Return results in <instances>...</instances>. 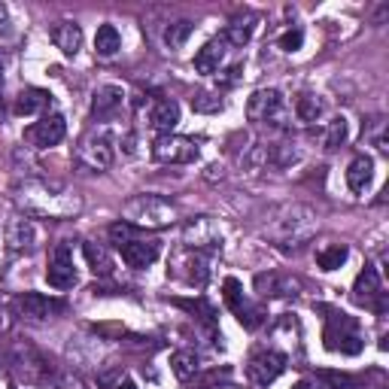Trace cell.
Wrapping results in <instances>:
<instances>
[{
	"instance_id": "6da1fadb",
	"label": "cell",
	"mask_w": 389,
	"mask_h": 389,
	"mask_svg": "<svg viewBox=\"0 0 389 389\" xmlns=\"http://www.w3.org/2000/svg\"><path fill=\"white\" fill-rule=\"evenodd\" d=\"M16 201L28 216H46V219H61V216H73L82 210L80 194L40 180H28L16 186Z\"/></svg>"
},
{
	"instance_id": "7a4b0ae2",
	"label": "cell",
	"mask_w": 389,
	"mask_h": 389,
	"mask_svg": "<svg viewBox=\"0 0 389 389\" xmlns=\"http://www.w3.org/2000/svg\"><path fill=\"white\" fill-rule=\"evenodd\" d=\"M122 216L134 229H165V225L177 222V207L158 194H137L125 204Z\"/></svg>"
},
{
	"instance_id": "3957f363",
	"label": "cell",
	"mask_w": 389,
	"mask_h": 389,
	"mask_svg": "<svg viewBox=\"0 0 389 389\" xmlns=\"http://www.w3.org/2000/svg\"><path fill=\"white\" fill-rule=\"evenodd\" d=\"M246 119L256 125H268V128H286L289 122V110L286 101L277 89H258L250 94L246 101Z\"/></svg>"
},
{
	"instance_id": "277c9868",
	"label": "cell",
	"mask_w": 389,
	"mask_h": 389,
	"mask_svg": "<svg viewBox=\"0 0 389 389\" xmlns=\"http://www.w3.org/2000/svg\"><path fill=\"white\" fill-rule=\"evenodd\" d=\"M322 341H326V350L341 353V356H359L365 347L359 329H356V322L347 317V313H334V317H329Z\"/></svg>"
},
{
	"instance_id": "5b68a950",
	"label": "cell",
	"mask_w": 389,
	"mask_h": 389,
	"mask_svg": "<svg viewBox=\"0 0 389 389\" xmlns=\"http://www.w3.org/2000/svg\"><path fill=\"white\" fill-rule=\"evenodd\" d=\"M153 158L161 165H192V161H198V143L189 137L161 134L153 143Z\"/></svg>"
},
{
	"instance_id": "8992f818",
	"label": "cell",
	"mask_w": 389,
	"mask_h": 389,
	"mask_svg": "<svg viewBox=\"0 0 389 389\" xmlns=\"http://www.w3.org/2000/svg\"><path fill=\"white\" fill-rule=\"evenodd\" d=\"M286 371V356L283 353H277V350H262V353H256L250 365H246V374H250V380L256 386H271L280 374Z\"/></svg>"
},
{
	"instance_id": "52a82bcc",
	"label": "cell",
	"mask_w": 389,
	"mask_h": 389,
	"mask_svg": "<svg viewBox=\"0 0 389 389\" xmlns=\"http://www.w3.org/2000/svg\"><path fill=\"white\" fill-rule=\"evenodd\" d=\"M77 161L89 170H106L113 165V143L104 134H89L80 140L77 146Z\"/></svg>"
},
{
	"instance_id": "ba28073f",
	"label": "cell",
	"mask_w": 389,
	"mask_h": 389,
	"mask_svg": "<svg viewBox=\"0 0 389 389\" xmlns=\"http://www.w3.org/2000/svg\"><path fill=\"white\" fill-rule=\"evenodd\" d=\"M46 283L52 289H73L77 286V268H73L70 243H58L52 253V262L46 268Z\"/></svg>"
},
{
	"instance_id": "9c48e42d",
	"label": "cell",
	"mask_w": 389,
	"mask_h": 389,
	"mask_svg": "<svg viewBox=\"0 0 389 389\" xmlns=\"http://www.w3.org/2000/svg\"><path fill=\"white\" fill-rule=\"evenodd\" d=\"M182 241H186V246H192L194 253L216 250V246L222 243V231L216 229V222L210 219V216H198V219L186 222V229H182Z\"/></svg>"
},
{
	"instance_id": "30bf717a",
	"label": "cell",
	"mask_w": 389,
	"mask_h": 389,
	"mask_svg": "<svg viewBox=\"0 0 389 389\" xmlns=\"http://www.w3.org/2000/svg\"><path fill=\"white\" fill-rule=\"evenodd\" d=\"M13 365H16V374L25 383H46L49 374H52V365L31 347H18L13 353Z\"/></svg>"
},
{
	"instance_id": "8fae6325",
	"label": "cell",
	"mask_w": 389,
	"mask_h": 389,
	"mask_svg": "<svg viewBox=\"0 0 389 389\" xmlns=\"http://www.w3.org/2000/svg\"><path fill=\"white\" fill-rule=\"evenodd\" d=\"M317 229V216H313L310 207H289L283 213V219H280V234L286 237V241H307Z\"/></svg>"
},
{
	"instance_id": "7c38bea8",
	"label": "cell",
	"mask_w": 389,
	"mask_h": 389,
	"mask_svg": "<svg viewBox=\"0 0 389 389\" xmlns=\"http://www.w3.org/2000/svg\"><path fill=\"white\" fill-rule=\"evenodd\" d=\"M64 134H67V122H64V116L52 113V116H43L34 128H28V140L34 146H58Z\"/></svg>"
},
{
	"instance_id": "4fadbf2b",
	"label": "cell",
	"mask_w": 389,
	"mask_h": 389,
	"mask_svg": "<svg viewBox=\"0 0 389 389\" xmlns=\"http://www.w3.org/2000/svg\"><path fill=\"white\" fill-rule=\"evenodd\" d=\"M122 101H125V92L119 89V85H101V89H94V94H92V119L104 122V119L116 116Z\"/></svg>"
},
{
	"instance_id": "5bb4252c",
	"label": "cell",
	"mask_w": 389,
	"mask_h": 389,
	"mask_svg": "<svg viewBox=\"0 0 389 389\" xmlns=\"http://www.w3.org/2000/svg\"><path fill=\"white\" fill-rule=\"evenodd\" d=\"M4 237H6V246L13 253H25L37 243V229L31 219H25V216H16V219H9Z\"/></svg>"
},
{
	"instance_id": "9a60e30c",
	"label": "cell",
	"mask_w": 389,
	"mask_h": 389,
	"mask_svg": "<svg viewBox=\"0 0 389 389\" xmlns=\"http://www.w3.org/2000/svg\"><path fill=\"white\" fill-rule=\"evenodd\" d=\"M225 52H229V43L222 40V34L219 37H213L210 43H204V46L198 49V55H194V70L198 73H204V77H213L216 70H219V64H222V58H225Z\"/></svg>"
},
{
	"instance_id": "2e32d148",
	"label": "cell",
	"mask_w": 389,
	"mask_h": 389,
	"mask_svg": "<svg viewBox=\"0 0 389 389\" xmlns=\"http://www.w3.org/2000/svg\"><path fill=\"white\" fill-rule=\"evenodd\" d=\"M158 253H161V246H158V241H134L131 243H125L122 246V262L128 265V268H149L158 258Z\"/></svg>"
},
{
	"instance_id": "e0dca14e",
	"label": "cell",
	"mask_w": 389,
	"mask_h": 389,
	"mask_svg": "<svg viewBox=\"0 0 389 389\" xmlns=\"http://www.w3.org/2000/svg\"><path fill=\"white\" fill-rule=\"evenodd\" d=\"M52 43H55L67 58H73L82 46V28L77 21H58V25L52 28Z\"/></svg>"
},
{
	"instance_id": "ac0fdd59",
	"label": "cell",
	"mask_w": 389,
	"mask_h": 389,
	"mask_svg": "<svg viewBox=\"0 0 389 389\" xmlns=\"http://www.w3.org/2000/svg\"><path fill=\"white\" fill-rule=\"evenodd\" d=\"M149 122H153L155 131L170 134L180 125V104L170 101V97H165V101H155L153 110H149Z\"/></svg>"
},
{
	"instance_id": "d6986e66",
	"label": "cell",
	"mask_w": 389,
	"mask_h": 389,
	"mask_svg": "<svg viewBox=\"0 0 389 389\" xmlns=\"http://www.w3.org/2000/svg\"><path fill=\"white\" fill-rule=\"evenodd\" d=\"M353 295L356 301H362V305H371L374 298H383V289H380V271H377L374 265H365V271L356 277L353 283Z\"/></svg>"
},
{
	"instance_id": "ffe728a7",
	"label": "cell",
	"mask_w": 389,
	"mask_h": 389,
	"mask_svg": "<svg viewBox=\"0 0 389 389\" xmlns=\"http://www.w3.org/2000/svg\"><path fill=\"white\" fill-rule=\"evenodd\" d=\"M55 307H58L55 301H49L46 295H40V292H25V295L16 298V310L28 319H46Z\"/></svg>"
},
{
	"instance_id": "44dd1931",
	"label": "cell",
	"mask_w": 389,
	"mask_h": 389,
	"mask_svg": "<svg viewBox=\"0 0 389 389\" xmlns=\"http://www.w3.org/2000/svg\"><path fill=\"white\" fill-rule=\"evenodd\" d=\"M371 180H374V161H371V155H356L350 161V168H347V186H350V192L362 194L365 189L371 186Z\"/></svg>"
},
{
	"instance_id": "7402d4cb",
	"label": "cell",
	"mask_w": 389,
	"mask_h": 389,
	"mask_svg": "<svg viewBox=\"0 0 389 389\" xmlns=\"http://www.w3.org/2000/svg\"><path fill=\"white\" fill-rule=\"evenodd\" d=\"M46 106H52V94L46 89H25L16 97L13 113L16 116H34L40 110H46Z\"/></svg>"
},
{
	"instance_id": "603a6c76",
	"label": "cell",
	"mask_w": 389,
	"mask_h": 389,
	"mask_svg": "<svg viewBox=\"0 0 389 389\" xmlns=\"http://www.w3.org/2000/svg\"><path fill=\"white\" fill-rule=\"evenodd\" d=\"M122 49V34L116 31V25H101L94 34V52L101 58H113Z\"/></svg>"
},
{
	"instance_id": "cb8c5ba5",
	"label": "cell",
	"mask_w": 389,
	"mask_h": 389,
	"mask_svg": "<svg viewBox=\"0 0 389 389\" xmlns=\"http://www.w3.org/2000/svg\"><path fill=\"white\" fill-rule=\"evenodd\" d=\"M256 289L262 295H295V280L280 277V274H258Z\"/></svg>"
},
{
	"instance_id": "d4e9b609",
	"label": "cell",
	"mask_w": 389,
	"mask_h": 389,
	"mask_svg": "<svg viewBox=\"0 0 389 389\" xmlns=\"http://www.w3.org/2000/svg\"><path fill=\"white\" fill-rule=\"evenodd\" d=\"M82 253H85V262H89V268L94 274H101V277L113 274V258H110V253H106V246L89 241V243H82Z\"/></svg>"
},
{
	"instance_id": "484cf974",
	"label": "cell",
	"mask_w": 389,
	"mask_h": 389,
	"mask_svg": "<svg viewBox=\"0 0 389 389\" xmlns=\"http://www.w3.org/2000/svg\"><path fill=\"white\" fill-rule=\"evenodd\" d=\"M253 28H256V18L253 16L246 18V21H231V25L222 31V40L229 43V46H246L250 37H253Z\"/></svg>"
},
{
	"instance_id": "4316f807",
	"label": "cell",
	"mask_w": 389,
	"mask_h": 389,
	"mask_svg": "<svg viewBox=\"0 0 389 389\" xmlns=\"http://www.w3.org/2000/svg\"><path fill=\"white\" fill-rule=\"evenodd\" d=\"M170 368H174V374L180 380H192V377L198 374V356L189 353V350H177L170 356Z\"/></svg>"
},
{
	"instance_id": "83f0119b",
	"label": "cell",
	"mask_w": 389,
	"mask_h": 389,
	"mask_svg": "<svg viewBox=\"0 0 389 389\" xmlns=\"http://www.w3.org/2000/svg\"><path fill=\"white\" fill-rule=\"evenodd\" d=\"M347 134H350L347 119H344V116L332 119V122L326 125V131H322V146H326V149H338V146L347 143Z\"/></svg>"
},
{
	"instance_id": "f1b7e54d",
	"label": "cell",
	"mask_w": 389,
	"mask_h": 389,
	"mask_svg": "<svg viewBox=\"0 0 389 389\" xmlns=\"http://www.w3.org/2000/svg\"><path fill=\"white\" fill-rule=\"evenodd\" d=\"M322 113H326V104H322L317 94H301L295 101V116L301 122H317Z\"/></svg>"
},
{
	"instance_id": "f546056e",
	"label": "cell",
	"mask_w": 389,
	"mask_h": 389,
	"mask_svg": "<svg viewBox=\"0 0 389 389\" xmlns=\"http://www.w3.org/2000/svg\"><path fill=\"white\" fill-rule=\"evenodd\" d=\"M192 31H194V25H192V21H186V18L174 21V25H168L165 28V46L168 49H182V46H186V40L192 37Z\"/></svg>"
},
{
	"instance_id": "4dcf8cb0",
	"label": "cell",
	"mask_w": 389,
	"mask_h": 389,
	"mask_svg": "<svg viewBox=\"0 0 389 389\" xmlns=\"http://www.w3.org/2000/svg\"><path fill=\"white\" fill-rule=\"evenodd\" d=\"M347 246H329V250H322L317 256V265L322 268V271H338V268L347 262Z\"/></svg>"
},
{
	"instance_id": "1f68e13d",
	"label": "cell",
	"mask_w": 389,
	"mask_h": 389,
	"mask_svg": "<svg viewBox=\"0 0 389 389\" xmlns=\"http://www.w3.org/2000/svg\"><path fill=\"white\" fill-rule=\"evenodd\" d=\"M222 298H225V305H229L234 313L241 310L246 301H243V286H241V280H234V277H229L222 283Z\"/></svg>"
},
{
	"instance_id": "d6a6232c",
	"label": "cell",
	"mask_w": 389,
	"mask_h": 389,
	"mask_svg": "<svg viewBox=\"0 0 389 389\" xmlns=\"http://www.w3.org/2000/svg\"><path fill=\"white\" fill-rule=\"evenodd\" d=\"M189 274H186V280L189 283H194V286H204L207 283V277H210V271H207V258H204L201 253H194L192 258H189Z\"/></svg>"
},
{
	"instance_id": "836d02e7",
	"label": "cell",
	"mask_w": 389,
	"mask_h": 389,
	"mask_svg": "<svg viewBox=\"0 0 389 389\" xmlns=\"http://www.w3.org/2000/svg\"><path fill=\"white\" fill-rule=\"evenodd\" d=\"M192 110L194 113H219L222 110V97L210 92H198L192 97Z\"/></svg>"
},
{
	"instance_id": "e575fe53",
	"label": "cell",
	"mask_w": 389,
	"mask_h": 389,
	"mask_svg": "<svg viewBox=\"0 0 389 389\" xmlns=\"http://www.w3.org/2000/svg\"><path fill=\"white\" fill-rule=\"evenodd\" d=\"M106 234H110V241L119 246V250H122L125 243H131V241H134V225H128L125 219H119V222L110 225V231H106Z\"/></svg>"
},
{
	"instance_id": "d590c367",
	"label": "cell",
	"mask_w": 389,
	"mask_h": 389,
	"mask_svg": "<svg viewBox=\"0 0 389 389\" xmlns=\"http://www.w3.org/2000/svg\"><path fill=\"white\" fill-rule=\"evenodd\" d=\"M237 319H241V326L243 329H258L265 322V307H241L237 310Z\"/></svg>"
},
{
	"instance_id": "8d00e7d4",
	"label": "cell",
	"mask_w": 389,
	"mask_h": 389,
	"mask_svg": "<svg viewBox=\"0 0 389 389\" xmlns=\"http://www.w3.org/2000/svg\"><path fill=\"white\" fill-rule=\"evenodd\" d=\"M301 43H305V34H301V28H292V31H286V34L280 37V49H283V52H298Z\"/></svg>"
},
{
	"instance_id": "74e56055",
	"label": "cell",
	"mask_w": 389,
	"mask_h": 389,
	"mask_svg": "<svg viewBox=\"0 0 389 389\" xmlns=\"http://www.w3.org/2000/svg\"><path fill=\"white\" fill-rule=\"evenodd\" d=\"M319 380H326L329 389H350V386H353V380H350L347 374H334V371H322Z\"/></svg>"
},
{
	"instance_id": "f35d334b",
	"label": "cell",
	"mask_w": 389,
	"mask_h": 389,
	"mask_svg": "<svg viewBox=\"0 0 389 389\" xmlns=\"http://www.w3.org/2000/svg\"><path fill=\"white\" fill-rule=\"evenodd\" d=\"M241 73H243V64H231V67L219 77V85H234L237 80H241Z\"/></svg>"
},
{
	"instance_id": "ab89813d",
	"label": "cell",
	"mask_w": 389,
	"mask_h": 389,
	"mask_svg": "<svg viewBox=\"0 0 389 389\" xmlns=\"http://www.w3.org/2000/svg\"><path fill=\"white\" fill-rule=\"evenodd\" d=\"M207 180H210V182H213V180H222V168H219V165H210V168H207Z\"/></svg>"
},
{
	"instance_id": "60d3db41",
	"label": "cell",
	"mask_w": 389,
	"mask_h": 389,
	"mask_svg": "<svg viewBox=\"0 0 389 389\" xmlns=\"http://www.w3.org/2000/svg\"><path fill=\"white\" fill-rule=\"evenodd\" d=\"M6 25H9V13H6V6L0 4V31H6Z\"/></svg>"
},
{
	"instance_id": "b9f144b4",
	"label": "cell",
	"mask_w": 389,
	"mask_h": 389,
	"mask_svg": "<svg viewBox=\"0 0 389 389\" xmlns=\"http://www.w3.org/2000/svg\"><path fill=\"white\" fill-rule=\"evenodd\" d=\"M292 389H317V386H313L310 380H298V383H295V386H292Z\"/></svg>"
},
{
	"instance_id": "7bdbcfd3",
	"label": "cell",
	"mask_w": 389,
	"mask_h": 389,
	"mask_svg": "<svg viewBox=\"0 0 389 389\" xmlns=\"http://www.w3.org/2000/svg\"><path fill=\"white\" fill-rule=\"evenodd\" d=\"M116 389H137L134 380H122V383H116Z\"/></svg>"
}]
</instances>
